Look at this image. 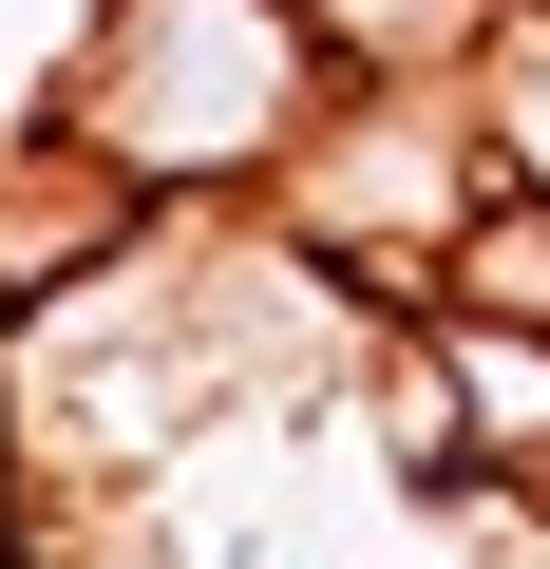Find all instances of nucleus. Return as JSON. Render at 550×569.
Masks as SVG:
<instances>
[{"instance_id":"obj_1","label":"nucleus","mask_w":550,"mask_h":569,"mask_svg":"<svg viewBox=\"0 0 550 569\" xmlns=\"http://www.w3.org/2000/svg\"><path fill=\"white\" fill-rule=\"evenodd\" d=\"M323 0H96L77 20V152L114 190H247L323 114Z\"/></svg>"}]
</instances>
